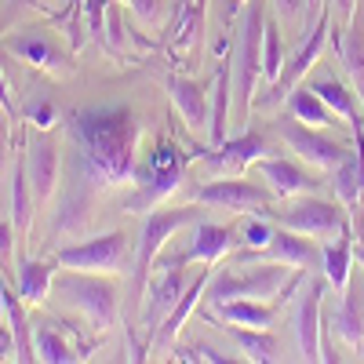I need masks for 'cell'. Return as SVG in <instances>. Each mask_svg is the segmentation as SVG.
Wrapping results in <instances>:
<instances>
[{"label":"cell","instance_id":"obj_1","mask_svg":"<svg viewBox=\"0 0 364 364\" xmlns=\"http://www.w3.org/2000/svg\"><path fill=\"white\" fill-rule=\"evenodd\" d=\"M142 124L132 106L113 102V106H87L73 109L66 117V139L87 157L109 186H124L135 182V149H139Z\"/></svg>","mask_w":364,"mask_h":364},{"label":"cell","instance_id":"obj_2","mask_svg":"<svg viewBox=\"0 0 364 364\" xmlns=\"http://www.w3.org/2000/svg\"><path fill=\"white\" fill-rule=\"evenodd\" d=\"M51 291L58 295L63 306H70L77 317H84L91 331L117 328L120 291L113 281L99 277V273H87V269H63V273H55Z\"/></svg>","mask_w":364,"mask_h":364},{"label":"cell","instance_id":"obj_3","mask_svg":"<svg viewBox=\"0 0 364 364\" xmlns=\"http://www.w3.org/2000/svg\"><path fill=\"white\" fill-rule=\"evenodd\" d=\"M266 4L245 0V18L237 33V58H233V95L240 106V124L252 120L255 109V80L262 77V37H266Z\"/></svg>","mask_w":364,"mask_h":364},{"label":"cell","instance_id":"obj_4","mask_svg":"<svg viewBox=\"0 0 364 364\" xmlns=\"http://www.w3.org/2000/svg\"><path fill=\"white\" fill-rule=\"evenodd\" d=\"M182 175H186V154H182L171 139H161L154 146V154L135 168V186L139 190L120 208H124V211H149V208H157L168 193L178 190Z\"/></svg>","mask_w":364,"mask_h":364},{"label":"cell","instance_id":"obj_5","mask_svg":"<svg viewBox=\"0 0 364 364\" xmlns=\"http://www.w3.org/2000/svg\"><path fill=\"white\" fill-rule=\"evenodd\" d=\"M204 211H197L193 204H182V208H149L142 237H139V252H135V266H132V299H139L149 284V273H154V262L161 255V248L182 230V226H193L200 223Z\"/></svg>","mask_w":364,"mask_h":364},{"label":"cell","instance_id":"obj_6","mask_svg":"<svg viewBox=\"0 0 364 364\" xmlns=\"http://www.w3.org/2000/svg\"><path fill=\"white\" fill-rule=\"evenodd\" d=\"M291 266L284 262H262L255 269H233L226 266L223 273H211L208 277V288H204V299L211 306H223V302H233V299H273L281 288H284V273Z\"/></svg>","mask_w":364,"mask_h":364},{"label":"cell","instance_id":"obj_7","mask_svg":"<svg viewBox=\"0 0 364 364\" xmlns=\"http://www.w3.org/2000/svg\"><path fill=\"white\" fill-rule=\"evenodd\" d=\"M262 215L269 223H277L284 230H295L302 237H314V240H331L339 237L343 230H350V211H343L339 204H328V200H317V197H306L302 193L295 204H288L284 211H273L266 208Z\"/></svg>","mask_w":364,"mask_h":364},{"label":"cell","instance_id":"obj_8","mask_svg":"<svg viewBox=\"0 0 364 364\" xmlns=\"http://www.w3.org/2000/svg\"><path fill=\"white\" fill-rule=\"evenodd\" d=\"M128 255V233L109 230L87 240H70V245L55 248L58 269H87V273H117Z\"/></svg>","mask_w":364,"mask_h":364},{"label":"cell","instance_id":"obj_9","mask_svg":"<svg viewBox=\"0 0 364 364\" xmlns=\"http://www.w3.org/2000/svg\"><path fill=\"white\" fill-rule=\"evenodd\" d=\"M4 48L48 77H70L73 63H77V51L58 41L51 29H18V33H11L4 41Z\"/></svg>","mask_w":364,"mask_h":364},{"label":"cell","instance_id":"obj_10","mask_svg":"<svg viewBox=\"0 0 364 364\" xmlns=\"http://www.w3.org/2000/svg\"><path fill=\"white\" fill-rule=\"evenodd\" d=\"M233 262L237 266H245V262H284L291 269H310V266H324V248L314 245V237H302L295 230L277 226L266 248H259V252L245 248V252L233 255Z\"/></svg>","mask_w":364,"mask_h":364},{"label":"cell","instance_id":"obj_11","mask_svg":"<svg viewBox=\"0 0 364 364\" xmlns=\"http://www.w3.org/2000/svg\"><path fill=\"white\" fill-rule=\"evenodd\" d=\"M277 135L291 146V154H299V161L310 164L314 171H336L346 161L343 142L321 135L317 128L302 124V120H295V117H281L277 120Z\"/></svg>","mask_w":364,"mask_h":364},{"label":"cell","instance_id":"obj_12","mask_svg":"<svg viewBox=\"0 0 364 364\" xmlns=\"http://www.w3.org/2000/svg\"><path fill=\"white\" fill-rule=\"evenodd\" d=\"M26 171H29V186H33L37 208H48L51 197L58 193V186H63V154H58V142L44 128L29 132Z\"/></svg>","mask_w":364,"mask_h":364},{"label":"cell","instance_id":"obj_13","mask_svg":"<svg viewBox=\"0 0 364 364\" xmlns=\"http://www.w3.org/2000/svg\"><path fill=\"white\" fill-rule=\"evenodd\" d=\"M331 37V11L324 8L321 15H317V26L310 29L306 37H302V44H299V51L284 63V70H281V77L269 84V95L262 99V106H277L284 95H291V91L299 87V80L310 73V66L317 63V55L324 51V41Z\"/></svg>","mask_w":364,"mask_h":364},{"label":"cell","instance_id":"obj_14","mask_svg":"<svg viewBox=\"0 0 364 364\" xmlns=\"http://www.w3.org/2000/svg\"><path fill=\"white\" fill-rule=\"evenodd\" d=\"M193 200L204 204V208H223V211H262L269 208L273 200V190L269 186H259V182H245L237 175H226V178H215V182H204V186L193 190Z\"/></svg>","mask_w":364,"mask_h":364},{"label":"cell","instance_id":"obj_15","mask_svg":"<svg viewBox=\"0 0 364 364\" xmlns=\"http://www.w3.org/2000/svg\"><path fill=\"white\" fill-rule=\"evenodd\" d=\"M266 154H273V149H269V142H266L259 132H245V135H237V139H226V142H219L215 149H208V146L197 149V157H204L211 168L223 171V175L245 171L248 164H255V161L266 157Z\"/></svg>","mask_w":364,"mask_h":364},{"label":"cell","instance_id":"obj_16","mask_svg":"<svg viewBox=\"0 0 364 364\" xmlns=\"http://www.w3.org/2000/svg\"><path fill=\"white\" fill-rule=\"evenodd\" d=\"M321 299H324V281H310L302 288L299 306H295V339H299L302 360H324V350H321Z\"/></svg>","mask_w":364,"mask_h":364},{"label":"cell","instance_id":"obj_17","mask_svg":"<svg viewBox=\"0 0 364 364\" xmlns=\"http://www.w3.org/2000/svg\"><path fill=\"white\" fill-rule=\"evenodd\" d=\"M237 245H240V240H237V233L230 226L197 223L190 245H186V255H178L171 266H182V262H204V266H211V262H219L223 255H230Z\"/></svg>","mask_w":364,"mask_h":364},{"label":"cell","instance_id":"obj_18","mask_svg":"<svg viewBox=\"0 0 364 364\" xmlns=\"http://www.w3.org/2000/svg\"><path fill=\"white\" fill-rule=\"evenodd\" d=\"M328 324L346 346H364V277L350 273V281L343 288V302L328 317Z\"/></svg>","mask_w":364,"mask_h":364},{"label":"cell","instance_id":"obj_19","mask_svg":"<svg viewBox=\"0 0 364 364\" xmlns=\"http://www.w3.org/2000/svg\"><path fill=\"white\" fill-rule=\"evenodd\" d=\"M182 291H186V273H182L178 266H164L154 284H149V302H146V331H149V339H154V331L164 324V317L175 310V302L182 299Z\"/></svg>","mask_w":364,"mask_h":364},{"label":"cell","instance_id":"obj_20","mask_svg":"<svg viewBox=\"0 0 364 364\" xmlns=\"http://www.w3.org/2000/svg\"><path fill=\"white\" fill-rule=\"evenodd\" d=\"M262 182L273 190V197H302V193H314L317 190V178L310 171H302L295 161L284 157H259L255 161Z\"/></svg>","mask_w":364,"mask_h":364},{"label":"cell","instance_id":"obj_21","mask_svg":"<svg viewBox=\"0 0 364 364\" xmlns=\"http://www.w3.org/2000/svg\"><path fill=\"white\" fill-rule=\"evenodd\" d=\"M164 87H168V95L178 109V117L186 120V128H208V95H204V87L193 80V77H178V73H168L164 77Z\"/></svg>","mask_w":364,"mask_h":364},{"label":"cell","instance_id":"obj_22","mask_svg":"<svg viewBox=\"0 0 364 364\" xmlns=\"http://www.w3.org/2000/svg\"><path fill=\"white\" fill-rule=\"evenodd\" d=\"M208 277H211V269H200V277L182 291V299L175 302V310L164 317V324L154 331V339H149V346L146 350H154V353H161V350H168L175 339H178V331H182V324H186V317L193 314V306L204 299V288H208Z\"/></svg>","mask_w":364,"mask_h":364},{"label":"cell","instance_id":"obj_23","mask_svg":"<svg viewBox=\"0 0 364 364\" xmlns=\"http://www.w3.org/2000/svg\"><path fill=\"white\" fill-rule=\"evenodd\" d=\"M331 44H336L343 66L350 73V84H353L357 99L364 106V22L353 15V22L346 29H331Z\"/></svg>","mask_w":364,"mask_h":364},{"label":"cell","instance_id":"obj_24","mask_svg":"<svg viewBox=\"0 0 364 364\" xmlns=\"http://www.w3.org/2000/svg\"><path fill=\"white\" fill-rule=\"evenodd\" d=\"M33 208H37V200H33V186H29V171L18 157L15 168H11V226H15L22 255H26V245H29V230H33Z\"/></svg>","mask_w":364,"mask_h":364},{"label":"cell","instance_id":"obj_25","mask_svg":"<svg viewBox=\"0 0 364 364\" xmlns=\"http://www.w3.org/2000/svg\"><path fill=\"white\" fill-rule=\"evenodd\" d=\"M55 255L51 259H29V255H18V269H15V281H18V291L29 306H41L51 291V281H55Z\"/></svg>","mask_w":364,"mask_h":364},{"label":"cell","instance_id":"obj_26","mask_svg":"<svg viewBox=\"0 0 364 364\" xmlns=\"http://www.w3.org/2000/svg\"><path fill=\"white\" fill-rule=\"evenodd\" d=\"M353 245H357V237H353V226L350 230H343L339 237H331V240H324V281L331 284V288H346V281H350V273H353Z\"/></svg>","mask_w":364,"mask_h":364},{"label":"cell","instance_id":"obj_27","mask_svg":"<svg viewBox=\"0 0 364 364\" xmlns=\"http://www.w3.org/2000/svg\"><path fill=\"white\" fill-rule=\"evenodd\" d=\"M33 346H37V360H48V364H73V360H84V353H77V346L63 336L51 317L37 321L33 324Z\"/></svg>","mask_w":364,"mask_h":364},{"label":"cell","instance_id":"obj_28","mask_svg":"<svg viewBox=\"0 0 364 364\" xmlns=\"http://www.w3.org/2000/svg\"><path fill=\"white\" fill-rule=\"evenodd\" d=\"M230 95H233V63H219V70H215V87H211V117H208V139H211V146L226 142Z\"/></svg>","mask_w":364,"mask_h":364},{"label":"cell","instance_id":"obj_29","mask_svg":"<svg viewBox=\"0 0 364 364\" xmlns=\"http://www.w3.org/2000/svg\"><path fill=\"white\" fill-rule=\"evenodd\" d=\"M219 317L237 328H269L277 321V306H269L262 299H233L219 306Z\"/></svg>","mask_w":364,"mask_h":364},{"label":"cell","instance_id":"obj_30","mask_svg":"<svg viewBox=\"0 0 364 364\" xmlns=\"http://www.w3.org/2000/svg\"><path fill=\"white\" fill-rule=\"evenodd\" d=\"M230 336L237 339V346L245 350L248 360H284L281 357V343L269 328H230Z\"/></svg>","mask_w":364,"mask_h":364},{"label":"cell","instance_id":"obj_31","mask_svg":"<svg viewBox=\"0 0 364 364\" xmlns=\"http://www.w3.org/2000/svg\"><path fill=\"white\" fill-rule=\"evenodd\" d=\"M288 113H291L295 120H302V124H310V128H328V124H331V109L324 106V99L317 95V91H310V84L291 91Z\"/></svg>","mask_w":364,"mask_h":364},{"label":"cell","instance_id":"obj_32","mask_svg":"<svg viewBox=\"0 0 364 364\" xmlns=\"http://www.w3.org/2000/svg\"><path fill=\"white\" fill-rule=\"evenodd\" d=\"M8 321H11V339H15V357L18 360H37V346H33V324L26 317V306L15 291H8Z\"/></svg>","mask_w":364,"mask_h":364},{"label":"cell","instance_id":"obj_33","mask_svg":"<svg viewBox=\"0 0 364 364\" xmlns=\"http://www.w3.org/2000/svg\"><path fill=\"white\" fill-rule=\"evenodd\" d=\"M310 91H317V95L324 99V106H328L331 113L346 117L350 124L360 117V109H357V91H353L350 84H339V80H314Z\"/></svg>","mask_w":364,"mask_h":364},{"label":"cell","instance_id":"obj_34","mask_svg":"<svg viewBox=\"0 0 364 364\" xmlns=\"http://www.w3.org/2000/svg\"><path fill=\"white\" fill-rule=\"evenodd\" d=\"M284 37H281V26L273 22V18H266V37H262V77L273 84L281 77V70H284Z\"/></svg>","mask_w":364,"mask_h":364},{"label":"cell","instance_id":"obj_35","mask_svg":"<svg viewBox=\"0 0 364 364\" xmlns=\"http://www.w3.org/2000/svg\"><path fill=\"white\" fill-rule=\"evenodd\" d=\"M269 237H273V226H269V219L266 215H259V219H252L245 230H240V245L245 248H266L269 245Z\"/></svg>","mask_w":364,"mask_h":364},{"label":"cell","instance_id":"obj_36","mask_svg":"<svg viewBox=\"0 0 364 364\" xmlns=\"http://www.w3.org/2000/svg\"><path fill=\"white\" fill-rule=\"evenodd\" d=\"M22 117H26L33 128H44V132H48L55 120H58V109L51 106V99H33V102L22 109Z\"/></svg>","mask_w":364,"mask_h":364},{"label":"cell","instance_id":"obj_37","mask_svg":"<svg viewBox=\"0 0 364 364\" xmlns=\"http://www.w3.org/2000/svg\"><path fill=\"white\" fill-rule=\"evenodd\" d=\"M139 26H157L164 18V0H128Z\"/></svg>","mask_w":364,"mask_h":364},{"label":"cell","instance_id":"obj_38","mask_svg":"<svg viewBox=\"0 0 364 364\" xmlns=\"http://www.w3.org/2000/svg\"><path fill=\"white\" fill-rule=\"evenodd\" d=\"M273 4V11H277V18L291 29V26H299L302 22V15H306V0H269Z\"/></svg>","mask_w":364,"mask_h":364},{"label":"cell","instance_id":"obj_39","mask_svg":"<svg viewBox=\"0 0 364 364\" xmlns=\"http://www.w3.org/2000/svg\"><path fill=\"white\" fill-rule=\"evenodd\" d=\"M178 360H215V364H223V360H237V357H226L219 350H211L208 343H193L186 350H178Z\"/></svg>","mask_w":364,"mask_h":364},{"label":"cell","instance_id":"obj_40","mask_svg":"<svg viewBox=\"0 0 364 364\" xmlns=\"http://www.w3.org/2000/svg\"><path fill=\"white\" fill-rule=\"evenodd\" d=\"M328 11L336 15L331 18V29H346L357 15V0H328Z\"/></svg>","mask_w":364,"mask_h":364},{"label":"cell","instance_id":"obj_41","mask_svg":"<svg viewBox=\"0 0 364 364\" xmlns=\"http://www.w3.org/2000/svg\"><path fill=\"white\" fill-rule=\"evenodd\" d=\"M55 4H63V0H8V18H15V15H18V11H26V8L51 11Z\"/></svg>","mask_w":364,"mask_h":364},{"label":"cell","instance_id":"obj_42","mask_svg":"<svg viewBox=\"0 0 364 364\" xmlns=\"http://www.w3.org/2000/svg\"><path fill=\"white\" fill-rule=\"evenodd\" d=\"M18 245V237H15V226L8 223H0V262H8L11 259V248Z\"/></svg>","mask_w":364,"mask_h":364},{"label":"cell","instance_id":"obj_43","mask_svg":"<svg viewBox=\"0 0 364 364\" xmlns=\"http://www.w3.org/2000/svg\"><path fill=\"white\" fill-rule=\"evenodd\" d=\"M353 139H357V171H360V197H364V120H353Z\"/></svg>","mask_w":364,"mask_h":364},{"label":"cell","instance_id":"obj_44","mask_svg":"<svg viewBox=\"0 0 364 364\" xmlns=\"http://www.w3.org/2000/svg\"><path fill=\"white\" fill-rule=\"evenodd\" d=\"M8 113L0 109V171H4V164H8V146H11V132H8Z\"/></svg>","mask_w":364,"mask_h":364},{"label":"cell","instance_id":"obj_45","mask_svg":"<svg viewBox=\"0 0 364 364\" xmlns=\"http://www.w3.org/2000/svg\"><path fill=\"white\" fill-rule=\"evenodd\" d=\"M0 109H4L11 120L18 117V109H15V102H11V91H8V80H4V73H0Z\"/></svg>","mask_w":364,"mask_h":364},{"label":"cell","instance_id":"obj_46","mask_svg":"<svg viewBox=\"0 0 364 364\" xmlns=\"http://www.w3.org/2000/svg\"><path fill=\"white\" fill-rule=\"evenodd\" d=\"M11 353H15V339L8 328H0V357H11Z\"/></svg>","mask_w":364,"mask_h":364},{"label":"cell","instance_id":"obj_47","mask_svg":"<svg viewBox=\"0 0 364 364\" xmlns=\"http://www.w3.org/2000/svg\"><path fill=\"white\" fill-rule=\"evenodd\" d=\"M0 314H8V288L0 284Z\"/></svg>","mask_w":364,"mask_h":364},{"label":"cell","instance_id":"obj_48","mask_svg":"<svg viewBox=\"0 0 364 364\" xmlns=\"http://www.w3.org/2000/svg\"><path fill=\"white\" fill-rule=\"evenodd\" d=\"M306 11H310V15H314V11H324V8H321V0H306Z\"/></svg>","mask_w":364,"mask_h":364}]
</instances>
